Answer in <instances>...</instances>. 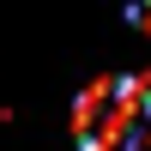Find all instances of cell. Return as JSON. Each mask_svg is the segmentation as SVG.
<instances>
[{"label": "cell", "instance_id": "6da1fadb", "mask_svg": "<svg viewBox=\"0 0 151 151\" xmlns=\"http://www.w3.org/2000/svg\"><path fill=\"white\" fill-rule=\"evenodd\" d=\"M151 133V79L145 73H115L91 79L73 103V139L79 151H139Z\"/></svg>", "mask_w": 151, "mask_h": 151}, {"label": "cell", "instance_id": "7a4b0ae2", "mask_svg": "<svg viewBox=\"0 0 151 151\" xmlns=\"http://www.w3.org/2000/svg\"><path fill=\"white\" fill-rule=\"evenodd\" d=\"M127 24L151 36V0H127Z\"/></svg>", "mask_w": 151, "mask_h": 151}]
</instances>
